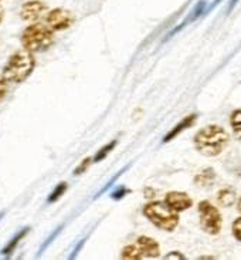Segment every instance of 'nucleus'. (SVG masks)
Instances as JSON below:
<instances>
[{
  "label": "nucleus",
  "mask_w": 241,
  "mask_h": 260,
  "mask_svg": "<svg viewBox=\"0 0 241 260\" xmlns=\"http://www.w3.org/2000/svg\"><path fill=\"white\" fill-rule=\"evenodd\" d=\"M143 215L159 229L173 232L179 225L177 212L173 211L166 202H150L143 208Z\"/></svg>",
  "instance_id": "20e7f679"
},
{
  "label": "nucleus",
  "mask_w": 241,
  "mask_h": 260,
  "mask_svg": "<svg viewBox=\"0 0 241 260\" xmlns=\"http://www.w3.org/2000/svg\"><path fill=\"white\" fill-rule=\"evenodd\" d=\"M127 169H128V167H127V168H122V169H120V171H119V172H118V174H116V175L113 176V178H111V181H109V182L106 183L105 186H104V188H102V189L99 190L98 193H97V198L101 197V195H102V193H104V192H106V190L109 189V188H111V186H112L113 183L116 182V179H118V178H119V176L122 175V174H124V172H125V171H127Z\"/></svg>",
  "instance_id": "6ab92c4d"
},
{
  "label": "nucleus",
  "mask_w": 241,
  "mask_h": 260,
  "mask_svg": "<svg viewBox=\"0 0 241 260\" xmlns=\"http://www.w3.org/2000/svg\"><path fill=\"white\" fill-rule=\"evenodd\" d=\"M7 81L6 78L3 77V76H0V103L3 101V100L6 99L7 91H9V87H7Z\"/></svg>",
  "instance_id": "412c9836"
},
{
  "label": "nucleus",
  "mask_w": 241,
  "mask_h": 260,
  "mask_svg": "<svg viewBox=\"0 0 241 260\" xmlns=\"http://www.w3.org/2000/svg\"><path fill=\"white\" fill-rule=\"evenodd\" d=\"M2 19H3V10L0 9V23H2Z\"/></svg>",
  "instance_id": "393cba45"
},
{
  "label": "nucleus",
  "mask_w": 241,
  "mask_h": 260,
  "mask_svg": "<svg viewBox=\"0 0 241 260\" xmlns=\"http://www.w3.org/2000/svg\"><path fill=\"white\" fill-rule=\"evenodd\" d=\"M27 231H28V228H26V229H23V231H21L19 235H16V236L13 238V240H12V242H10V243H9V245H7L5 249H3V252H2V253H3V254H12V252H13L14 249H16V246H17V243H19L21 239H23V236H24V235L27 233Z\"/></svg>",
  "instance_id": "dca6fc26"
},
{
  "label": "nucleus",
  "mask_w": 241,
  "mask_h": 260,
  "mask_svg": "<svg viewBox=\"0 0 241 260\" xmlns=\"http://www.w3.org/2000/svg\"><path fill=\"white\" fill-rule=\"evenodd\" d=\"M165 259H184L183 254H179V252H172L168 256H165Z\"/></svg>",
  "instance_id": "5701e85b"
},
{
  "label": "nucleus",
  "mask_w": 241,
  "mask_h": 260,
  "mask_svg": "<svg viewBox=\"0 0 241 260\" xmlns=\"http://www.w3.org/2000/svg\"><path fill=\"white\" fill-rule=\"evenodd\" d=\"M165 202L169 205L170 208L173 209V211H176L177 213L179 212H183L187 211L189 208H190L191 205H193V201H191V198L186 193V192H179V190H173V192H169L168 195H166V199H165Z\"/></svg>",
  "instance_id": "6e6552de"
},
{
  "label": "nucleus",
  "mask_w": 241,
  "mask_h": 260,
  "mask_svg": "<svg viewBox=\"0 0 241 260\" xmlns=\"http://www.w3.org/2000/svg\"><path fill=\"white\" fill-rule=\"evenodd\" d=\"M122 259H129V260L143 259V254H142L141 249L138 247V245H131V246L125 247V249L122 250Z\"/></svg>",
  "instance_id": "4468645a"
},
{
  "label": "nucleus",
  "mask_w": 241,
  "mask_h": 260,
  "mask_svg": "<svg viewBox=\"0 0 241 260\" xmlns=\"http://www.w3.org/2000/svg\"><path fill=\"white\" fill-rule=\"evenodd\" d=\"M196 120H197V115L196 114H191V115H187L186 118H183V120L180 121L179 124H177L176 127L172 128L169 133L165 135V138H163V142L166 144V142H170V141L173 140V138H176L179 134L182 133V131H184V129H187V128H190L194 122H196Z\"/></svg>",
  "instance_id": "9d476101"
},
{
  "label": "nucleus",
  "mask_w": 241,
  "mask_h": 260,
  "mask_svg": "<svg viewBox=\"0 0 241 260\" xmlns=\"http://www.w3.org/2000/svg\"><path fill=\"white\" fill-rule=\"evenodd\" d=\"M67 190V183L65 182H61L58 183L56 186V189L53 190L51 193H50V198H49V202H56L58 198L63 197V193Z\"/></svg>",
  "instance_id": "f3484780"
},
{
  "label": "nucleus",
  "mask_w": 241,
  "mask_h": 260,
  "mask_svg": "<svg viewBox=\"0 0 241 260\" xmlns=\"http://www.w3.org/2000/svg\"><path fill=\"white\" fill-rule=\"evenodd\" d=\"M198 216H200V226L209 235H219L223 226V219L220 211L210 204L209 201H202L198 204Z\"/></svg>",
  "instance_id": "39448f33"
},
{
  "label": "nucleus",
  "mask_w": 241,
  "mask_h": 260,
  "mask_svg": "<svg viewBox=\"0 0 241 260\" xmlns=\"http://www.w3.org/2000/svg\"><path fill=\"white\" fill-rule=\"evenodd\" d=\"M116 144H118V141L113 140V141H111L109 144H106V145H105V147H104V148H101V149H99L98 152H97V155L94 156V162L102 161V159L105 158L106 155L109 154V152L112 151L113 148L116 147Z\"/></svg>",
  "instance_id": "2eb2a0df"
},
{
  "label": "nucleus",
  "mask_w": 241,
  "mask_h": 260,
  "mask_svg": "<svg viewBox=\"0 0 241 260\" xmlns=\"http://www.w3.org/2000/svg\"><path fill=\"white\" fill-rule=\"evenodd\" d=\"M237 209H238V212L241 213V198H240V201H238V204H237Z\"/></svg>",
  "instance_id": "b1692460"
},
{
  "label": "nucleus",
  "mask_w": 241,
  "mask_h": 260,
  "mask_svg": "<svg viewBox=\"0 0 241 260\" xmlns=\"http://www.w3.org/2000/svg\"><path fill=\"white\" fill-rule=\"evenodd\" d=\"M136 245L141 249L142 254H143V259L145 257H157L160 250H159V245L155 239L148 238V236H141L136 240Z\"/></svg>",
  "instance_id": "1a4fd4ad"
},
{
  "label": "nucleus",
  "mask_w": 241,
  "mask_h": 260,
  "mask_svg": "<svg viewBox=\"0 0 241 260\" xmlns=\"http://www.w3.org/2000/svg\"><path fill=\"white\" fill-rule=\"evenodd\" d=\"M0 2H2V0H0Z\"/></svg>",
  "instance_id": "a878e982"
},
{
  "label": "nucleus",
  "mask_w": 241,
  "mask_h": 260,
  "mask_svg": "<svg viewBox=\"0 0 241 260\" xmlns=\"http://www.w3.org/2000/svg\"><path fill=\"white\" fill-rule=\"evenodd\" d=\"M34 53L26 49L17 50L9 57L7 63L3 67L2 76L6 78L9 83L21 84L31 76V73L34 71Z\"/></svg>",
  "instance_id": "f257e3e1"
},
{
  "label": "nucleus",
  "mask_w": 241,
  "mask_h": 260,
  "mask_svg": "<svg viewBox=\"0 0 241 260\" xmlns=\"http://www.w3.org/2000/svg\"><path fill=\"white\" fill-rule=\"evenodd\" d=\"M235 199H237V195L233 188H223L217 193V201L221 206H231L235 202Z\"/></svg>",
  "instance_id": "9b49d317"
},
{
  "label": "nucleus",
  "mask_w": 241,
  "mask_h": 260,
  "mask_svg": "<svg viewBox=\"0 0 241 260\" xmlns=\"http://www.w3.org/2000/svg\"><path fill=\"white\" fill-rule=\"evenodd\" d=\"M20 42L23 49L31 53L46 51L54 43V30L43 23H33L23 30Z\"/></svg>",
  "instance_id": "7ed1b4c3"
},
{
  "label": "nucleus",
  "mask_w": 241,
  "mask_h": 260,
  "mask_svg": "<svg viewBox=\"0 0 241 260\" xmlns=\"http://www.w3.org/2000/svg\"><path fill=\"white\" fill-rule=\"evenodd\" d=\"M216 179V174L212 168H207L205 171H202L196 178H194V182L200 185V186H210Z\"/></svg>",
  "instance_id": "f8f14e48"
},
{
  "label": "nucleus",
  "mask_w": 241,
  "mask_h": 260,
  "mask_svg": "<svg viewBox=\"0 0 241 260\" xmlns=\"http://www.w3.org/2000/svg\"><path fill=\"white\" fill-rule=\"evenodd\" d=\"M233 235L235 239L241 242V218L235 219L233 222Z\"/></svg>",
  "instance_id": "4be33fe9"
},
{
  "label": "nucleus",
  "mask_w": 241,
  "mask_h": 260,
  "mask_svg": "<svg viewBox=\"0 0 241 260\" xmlns=\"http://www.w3.org/2000/svg\"><path fill=\"white\" fill-rule=\"evenodd\" d=\"M128 193H131V190L127 189L125 186H119V188H116V189L111 193V198H112L113 201H119V199H122L124 197H127Z\"/></svg>",
  "instance_id": "aec40b11"
},
{
  "label": "nucleus",
  "mask_w": 241,
  "mask_h": 260,
  "mask_svg": "<svg viewBox=\"0 0 241 260\" xmlns=\"http://www.w3.org/2000/svg\"><path fill=\"white\" fill-rule=\"evenodd\" d=\"M92 162H94V158H85L84 161L81 162L77 168H75V171H74V175H81V174H84L85 171L90 168V165H91Z\"/></svg>",
  "instance_id": "a211bd4d"
},
{
  "label": "nucleus",
  "mask_w": 241,
  "mask_h": 260,
  "mask_svg": "<svg viewBox=\"0 0 241 260\" xmlns=\"http://www.w3.org/2000/svg\"><path fill=\"white\" fill-rule=\"evenodd\" d=\"M230 124L233 128L234 137L237 140H241V110H235L230 115Z\"/></svg>",
  "instance_id": "ddd939ff"
},
{
  "label": "nucleus",
  "mask_w": 241,
  "mask_h": 260,
  "mask_svg": "<svg viewBox=\"0 0 241 260\" xmlns=\"http://www.w3.org/2000/svg\"><path fill=\"white\" fill-rule=\"evenodd\" d=\"M46 21H47V26H50L54 31H61V30L71 27V24L74 23V16L65 9H54L47 13Z\"/></svg>",
  "instance_id": "423d86ee"
},
{
  "label": "nucleus",
  "mask_w": 241,
  "mask_h": 260,
  "mask_svg": "<svg viewBox=\"0 0 241 260\" xmlns=\"http://www.w3.org/2000/svg\"><path fill=\"white\" fill-rule=\"evenodd\" d=\"M230 135L219 125H209L194 135V147L205 156H217L228 145Z\"/></svg>",
  "instance_id": "f03ea898"
},
{
  "label": "nucleus",
  "mask_w": 241,
  "mask_h": 260,
  "mask_svg": "<svg viewBox=\"0 0 241 260\" xmlns=\"http://www.w3.org/2000/svg\"><path fill=\"white\" fill-rule=\"evenodd\" d=\"M47 12V5L40 0H31L21 6L20 16L23 20L35 21L38 20L42 16H44Z\"/></svg>",
  "instance_id": "0eeeda50"
}]
</instances>
